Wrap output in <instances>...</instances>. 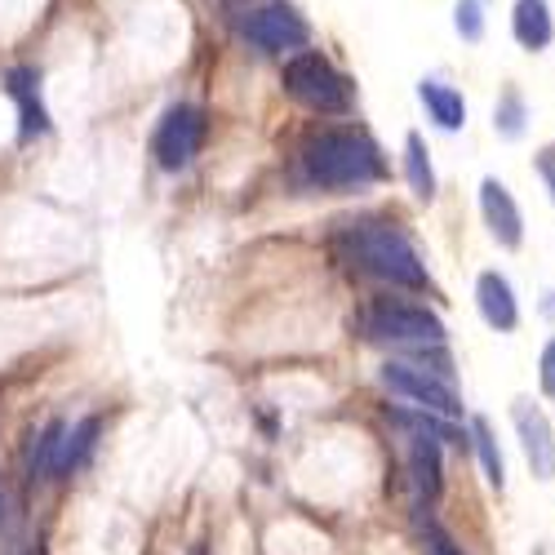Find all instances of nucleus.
<instances>
[{
	"label": "nucleus",
	"instance_id": "nucleus-1",
	"mask_svg": "<svg viewBox=\"0 0 555 555\" xmlns=\"http://www.w3.org/2000/svg\"><path fill=\"white\" fill-rule=\"evenodd\" d=\"M302 165H307L311 182L334 188V192L369 188V182H383L391 173L383 147L364 129H320V133H311L307 147H302Z\"/></svg>",
	"mask_w": 555,
	"mask_h": 555
},
{
	"label": "nucleus",
	"instance_id": "nucleus-2",
	"mask_svg": "<svg viewBox=\"0 0 555 555\" xmlns=\"http://www.w3.org/2000/svg\"><path fill=\"white\" fill-rule=\"evenodd\" d=\"M338 245L356 271L374 275L383 285H396V289H427L431 285L427 262L418 258V249H413V241L404 231H396L391 222H351Z\"/></svg>",
	"mask_w": 555,
	"mask_h": 555
},
{
	"label": "nucleus",
	"instance_id": "nucleus-3",
	"mask_svg": "<svg viewBox=\"0 0 555 555\" xmlns=\"http://www.w3.org/2000/svg\"><path fill=\"white\" fill-rule=\"evenodd\" d=\"M360 334L369 343H391V347H440L444 343V320L418 302L400 298H374L360 311Z\"/></svg>",
	"mask_w": 555,
	"mask_h": 555
},
{
	"label": "nucleus",
	"instance_id": "nucleus-4",
	"mask_svg": "<svg viewBox=\"0 0 555 555\" xmlns=\"http://www.w3.org/2000/svg\"><path fill=\"white\" fill-rule=\"evenodd\" d=\"M285 94L311 112H330V116H343L351 112V80L320 54V50H298L289 63H285Z\"/></svg>",
	"mask_w": 555,
	"mask_h": 555
},
{
	"label": "nucleus",
	"instance_id": "nucleus-5",
	"mask_svg": "<svg viewBox=\"0 0 555 555\" xmlns=\"http://www.w3.org/2000/svg\"><path fill=\"white\" fill-rule=\"evenodd\" d=\"M205 133H209V120H205L201 107L173 103V107L160 116L156 133H152V156H156V165L169 169V173L188 169V165L201 156V147H205Z\"/></svg>",
	"mask_w": 555,
	"mask_h": 555
},
{
	"label": "nucleus",
	"instance_id": "nucleus-6",
	"mask_svg": "<svg viewBox=\"0 0 555 555\" xmlns=\"http://www.w3.org/2000/svg\"><path fill=\"white\" fill-rule=\"evenodd\" d=\"M383 387L391 396H404L413 404H423L427 413H440V418H462V396L453 391V383L431 374V369H423V364L387 360L383 364Z\"/></svg>",
	"mask_w": 555,
	"mask_h": 555
},
{
	"label": "nucleus",
	"instance_id": "nucleus-7",
	"mask_svg": "<svg viewBox=\"0 0 555 555\" xmlns=\"http://www.w3.org/2000/svg\"><path fill=\"white\" fill-rule=\"evenodd\" d=\"M245 36L267 54H285V50L294 54V50H307L311 44V23L294 5H285V0H271L262 10H249Z\"/></svg>",
	"mask_w": 555,
	"mask_h": 555
},
{
	"label": "nucleus",
	"instance_id": "nucleus-8",
	"mask_svg": "<svg viewBox=\"0 0 555 555\" xmlns=\"http://www.w3.org/2000/svg\"><path fill=\"white\" fill-rule=\"evenodd\" d=\"M512 423H516V436H520V449H525V462L529 472L546 485L555 480V431L546 423V413L533 404V400H516L512 404Z\"/></svg>",
	"mask_w": 555,
	"mask_h": 555
},
{
	"label": "nucleus",
	"instance_id": "nucleus-9",
	"mask_svg": "<svg viewBox=\"0 0 555 555\" xmlns=\"http://www.w3.org/2000/svg\"><path fill=\"white\" fill-rule=\"evenodd\" d=\"M480 214H485L489 236H493L502 249H520V241H525V218H520L516 196L506 192V182H498V178H485V182H480Z\"/></svg>",
	"mask_w": 555,
	"mask_h": 555
},
{
	"label": "nucleus",
	"instance_id": "nucleus-10",
	"mask_svg": "<svg viewBox=\"0 0 555 555\" xmlns=\"http://www.w3.org/2000/svg\"><path fill=\"white\" fill-rule=\"evenodd\" d=\"M476 307L485 315V325L498 330V334H512L520 325L516 289H512V281H506L502 271H480V281H476Z\"/></svg>",
	"mask_w": 555,
	"mask_h": 555
},
{
	"label": "nucleus",
	"instance_id": "nucleus-11",
	"mask_svg": "<svg viewBox=\"0 0 555 555\" xmlns=\"http://www.w3.org/2000/svg\"><path fill=\"white\" fill-rule=\"evenodd\" d=\"M5 89H10V99L18 103V116H23V125H18L23 143H31L36 133H50V112H44V103H40V76L31 67H10Z\"/></svg>",
	"mask_w": 555,
	"mask_h": 555
},
{
	"label": "nucleus",
	"instance_id": "nucleus-12",
	"mask_svg": "<svg viewBox=\"0 0 555 555\" xmlns=\"http://www.w3.org/2000/svg\"><path fill=\"white\" fill-rule=\"evenodd\" d=\"M512 36H516L520 50H529V54L546 50V44L555 40V18H551L546 0H516V10H512Z\"/></svg>",
	"mask_w": 555,
	"mask_h": 555
},
{
	"label": "nucleus",
	"instance_id": "nucleus-13",
	"mask_svg": "<svg viewBox=\"0 0 555 555\" xmlns=\"http://www.w3.org/2000/svg\"><path fill=\"white\" fill-rule=\"evenodd\" d=\"M409 476H413V489H418L423 502L440 498L444 489V476H440V440L431 436H409Z\"/></svg>",
	"mask_w": 555,
	"mask_h": 555
},
{
	"label": "nucleus",
	"instance_id": "nucleus-14",
	"mask_svg": "<svg viewBox=\"0 0 555 555\" xmlns=\"http://www.w3.org/2000/svg\"><path fill=\"white\" fill-rule=\"evenodd\" d=\"M418 99H423L427 116H431V120H436L444 133H457L462 125H467V99H462L453 85H444V80L427 76V80L418 85Z\"/></svg>",
	"mask_w": 555,
	"mask_h": 555
},
{
	"label": "nucleus",
	"instance_id": "nucleus-15",
	"mask_svg": "<svg viewBox=\"0 0 555 555\" xmlns=\"http://www.w3.org/2000/svg\"><path fill=\"white\" fill-rule=\"evenodd\" d=\"M99 431H103V418H99V413H89V418H80L76 427H67L54 476H76L85 462L94 457V449H99Z\"/></svg>",
	"mask_w": 555,
	"mask_h": 555
},
{
	"label": "nucleus",
	"instance_id": "nucleus-16",
	"mask_svg": "<svg viewBox=\"0 0 555 555\" xmlns=\"http://www.w3.org/2000/svg\"><path fill=\"white\" fill-rule=\"evenodd\" d=\"M404 178H409V192L418 201H436V169H431V152L423 143V133H409L404 138Z\"/></svg>",
	"mask_w": 555,
	"mask_h": 555
},
{
	"label": "nucleus",
	"instance_id": "nucleus-17",
	"mask_svg": "<svg viewBox=\"0 0 555 555\" xmlns=\"http://www.w3.org/2000/svg\"><path fill=\"white\" fill-rule=\"evenodd\" d=\"M472 449H476L480 467H485V480L502 493V489H506V462H502V449H498L493 427H489L485 418H472Z\"/></svg>",
	"mask_w": 555,
	"mask_h": 555
},
{
	"label": "nucleus",
	"instance_id": "nucleus-18",
	"mask_svg": "<svg viewBox=\"0 0 555 555\" xmlns=\"http://www.w3.org/2000/svg\"><path fill=\"white\" fill-rule=\"evenodd\" d=\"M63 436H67V423H59V418L36 436V444H31V453H27V472H31V476H54V467H59V449H63Z\"/></svg>",
	"mask_w": 555,
	"mask_h": 555
},
{
	"label": "nucleus",
	"instance_id": "nucleus-19",
	"mask_svg": "<svg viewBox=\"0 0 555 555\" xmlns=\"http://www.w3.org/2000/svg\"><path fill=\"white\" fill-rule=\"evenodd\" d=\"M525 125H529V107L520 99V89H502V99L493 107V129L506 143H516V138H525Z\"/></svg>",
	"mask_w": 555,
	"mask_h": 555
},
{
	"label": "nucleus",
	"instance_id": "nucleus-20",
	"mask_svg": "<svg viewBox=\"0 0 555 555\" xmlns=\"http://www.w3.org/2000/svg\"><path fill=\"white\" fill-rule=\"evenodd\" d=\"M453 27H457L462 40L476 44L485 36V5H480V0H457V5H453Z\"/></svg>",
	"mask_w": 555,
	"mask_h": 555
},
{
	"label": "nucleus",
	"instance_id": "nucleus-21",
	"mask_svg": "<svg viewBox=\"0 0 555 555\" xmlns=\"http://www.w3.org/2000/svg\"><path fill=\"white\" fill-rule=\"evenodd\" d=\"M538 383H542V396L555 400V338L542 347V360H538Z\"/></svg>",
	"mask_w": 555,
	"mask_h": 555
},
{
	"label": "nucleus",
	"instance_id": "nucleus-22",
	"mask_svg": "<svg viewBox=\"0 0 555 555\" xmlns=\"http://www.w3.org/2000/svg\"><path fill=\"white\" fill-rule=\"evenodd\" d=\"M533 169H538L542 188H546V192H551V201H555V143H546V147L533 156Z\"/></svg>",
	"mask_w": 555,
	"mask_h": 555
},
{
	"label": "nucleus",
	"instance_id": "nucleus-23",
	"mask_svg": "<svg viewBox=\"0 0 555 555\" xmlns=\"http://www.w3.org/2000/svg\"><path fill=\"white\" fill-rule=\"evenodd\" d=\"M427 551H431V555H467L462 546H453V538H449V533H440L436 525H427Z\"/></svg>",
	"mask_w": 555,
	"mask_h": 555
},
{
	"label": "nucleus",
	"instance_id": "nucleus-24",
	"mask_svg": "<svg viewBox=\"0 0 555 555\" xmlns=\"http://www.w3.org/2000/svg\"><path fill=\"white\" fill-rule=\"evenodd\" d=\"M542 311H546V315L555 320V294H546V302H542Z\"/></svg>",
	"mask_w": 555,
	"mask_h": 555
},
{
	"label": "nucleus",
	"instance_id": "nucleus-25",
	"mask_svg": "<svg viewBox=\"0 0 555 555\" xmlns=\"http://www.w3.org/2000/svg\"><path fill=\"white\" fill-rule=\"evenodd\" d=\"M227 5H231V10H241V5H254V0H227Z\"/></svg>",
	"mask_w": 555,
	"mask_h": 555
},
{
	"label": "nucleus",
	"instance_id": "nucleus-26",
	"mask_svg": "<svg viewBox=\"0 0 555 555\" xmlns=\"http://www.w3.org/2000/svg\"><path fill=\"white\" fill-rule=\"evenodd\" d=\"M27 555H44V542H36V546H31V551H27Z\"/></svg>",
	"mask_w": 555,
	"mask_h": 555
},
{
	"label": "nucleus",
	"instance_id": "nucleus-27",
	"mask_svg": "<svg viewBox=\"0 0 555 555\" xmlns=\"http://www.w3.org/2000/svg\"><path fill=\"white\" fill-rule=\"evenodd\" d=\"M196 555H201V551H196Z\"/></svg>",
	"mask_w": 555,
	"mask_h": 555
}]
</instances>
